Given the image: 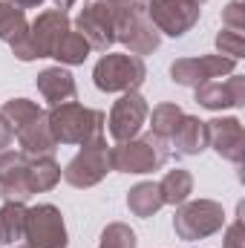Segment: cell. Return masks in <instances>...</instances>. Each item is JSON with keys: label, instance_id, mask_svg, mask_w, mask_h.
<instances>
[{"label": "cell", "instance_id": "9a60e30c", "mask_svg": "<svg viewBox=\"0 0 245 248\" xmlns=\"http://www.w3.org/2000/svg\"><path fill=\"white\" fill-rule=\"evenodd\" d=\"M196 104L205 110H234L245 104V75H231L225 81H205L196 87Z\"/></svg>", "mask_w": 245, "mask_h": 248}, {"label": "cell", "instance_id": "30bf717a", "mask_svg": "<svg viewBox=\"0 0 245 248\" xmlns=\"http://www.w3.org/2000/svg\"><path fill=\"white\" fill-rule=\"evenodd\" d=\"M150 23L159 29V35L182 38L199 23V6L190 0H150L144 6Z\"/></svg>", "mask_w": 245, "mask_h": 248}, {"label": "cell", "instance_id": "e575fe53", "mask_svg": "<svg viewBox=\"0 0 245 248\" xmlns=\"http://www.w3.org/2000/svg\"><path fill=\"white\" fill-rule=\"evenodd\" d=\"M12 248H32L29 243H17V246H12Z\"/></svg>", "mask_w": 245, "mask_h": 248}, {"label": "cell", "instance_id": "f546056e", "mask_svg": "<svg viewBox=\"0 0 245 248\" xmlns=\"http://www.w3.org/2000/svg\"><path fill=\"white\" fill-rule=\"evenodd\" d=\"M12 141H15V130H12V124L0 116V150H9Z\"/></svg>", "mask_w": 245, "mask_h": 248}, {"label": "cell", "instance_id": "ac0fdd59", "mask_svg": "<svg viewBox=\"0 0 245 248\" xmlns=\"http://www.w3.org/2000/svg\"><path fill=\"white\" fill-rule=\"evenodd\" d=\"M168 144L179 156H199L208 147V124L202 119H196V116H182V122L173 130Z\"/></svg>", "mask_w": 245, "mask_h": 248}, {"label": "cell", "instance_id": "8fae6325", "mask_svg": "<svg viewBox=\"0 0 245 248\" xmlns=\"http://www.w3.org/2000/svg\"><path fill=\"white\" fill-rule=\"evenodd\" d=\"M147 113H150L147 98H144L138 90H133V93H122V98L113 104L110 119H107V130H110L113 141L122 144V141L136 139V136L141 133L144 122H147Z\"/></svg>", "mask_w": 245, "mask_h": 248}, {"label": "cell", "instance_id": "ba28073f", "mask_svg": "<svg viewBox=\"0 0 245 248\" xmlns=\"http://www.w3.org/2000/svg\"><path fill=\"white\" fill-rule=\"evenodd\" d=\"M116 44H124L130 55H150L159 49L162 35L150 23L144 6H119V23H116Z\"/></svg>", "mask_w": 245, "mask_h": 248}, {"label": "cell", "instance_id": "4fadbf2b", "mask_svg": "<svg viewBox=\"0 0 245 248\" xmlns=\"http://www.w3.org/2000/svg\"><path fill=\"white\" fill-rule=\"evenodd\" d=\"M29 156L23 150H0V196L3 202H29L32 187L26 179Z\"/></svg>", "mask_w": 245, "mask_h": 248}, {"label": "cell", "instance_id": "7402d4cb", "mask_svg": "<svg viewBox=\"0 0 245 248\" xmlns=\"http://www.w3.org/2000/svg\"><path fill=\"white\" fill-rule=\"evenodd\" d=\"M159 193H162L165 205H182V202H187L190 193H193V176H190V170H184V168L168 170L165 179L159 182Z\"/></svg>", "mask_w": 245, "mask_h": 248}, {"label": "cell", "instance_id": "4316f807", "mask_svg": "<svg viewBox=\"0 0 245 248\" xmlns=\"http://www.w3.org/2000/svg\"><path fill=\"white\" fill-rule=\"evenodd\" d=\"M216 49H219V55L240 61V58H243V52H245L243 32H234V29H219V35H216Z\"/></svg>", "mask_w": 245, "mask_h": 248}, {"label": "cell", "instance_id": "603a6c76", "mask_svg": "<svg viewBox=\"0 0 245 248\" xmlns=\"http://www.w3.org/2000/svg\"><path fill=\"white\" fill-rule=\"evenodd\" d=\"M182 116H184V110L179 104H170V101L156 104V107L147 113V119H150V133L159 136V139H165V141H170V136H173V130L179 127Z\"/></svg>", "mask_w": 245, "mask_h": 248}, {"label": "cell", "instance_id": "d4e9b609", "mask_svg": "<svg viewBox=\"0 0 245 248\" xmlns=\"http://www.w3.org/2000/svg\"><path fill=\"white\" fill-rule=\"evenodd\" d=\"M41 113H44V107H38V104L29 101V98H9V101L0 107V116L12 124V130L29 124L35 116H41Z\"/></svg>", "mask_w": 245, "mask_h": 248}, {"label": "cell", "instance_id": "83f0119b", "mask_svg": "<svg viewBox=\"0 0 245 248\" xmlns=\"http://www.w3.org/2000/svg\"><path fill=\"white\" fill-rule=\"evenodd\" d=\"M222 26L234 29V32H243L245 29V3L243 0H231L222 9Z\"/></svg>", "mask_w": 245, "mask_h": 248}, {"label": "cell", "instance_id": "4dcf8cb0", "mask_svg": "<svg viewBox=\"0 0 245 248\" xmlns=\"http://www.w3.org/2000/svg\"><path fill=\"white\" fill-rule=\"evenodd\" d=\"M17 9H20V6H17L15 0H0V23H3L12 12H17Z\"/></svg>", "mask_w": 245, "mask_h": 248}, {"label": "cell", "instance_id": "f1b7e54d", "mask_svg": "<svg viewBox=\"0 0 245 248\" xmlns=\"http://www.w3.org/2000/svg\"><path fill=\"white\" fill-rule=\"evenodd\" d=\"M243 211L245 205H240V217L225 228V240H222V248H245V222H243Z\"/></svg>", "mask_w": 245, "mask_h": 248}, {"label": "cell", "instance_id": "52a82bcc", "mask_svg": "<svg viewBox=\"0 0 245 248\" xmlns=\"http://www.w3.org/2000/svg\"><path fill=\"white\" fill-rule=\"evenodd\" d=\"M116 23H119V6L107 0H92L78 12L75 32L84 35L90 49L110 52V46L116 44Z\"/></svg>", "mask_w": 245, "mask_h": 248}, {"label": "cell", "instance_id": "d6a6232c", "mask_svg": "<svg viewBox=\"0 0 245 248\" xmlns=\"http://www.w3.org/2000/svg\"><path fill=\"white\" fill-rule=\"evenodd\" d=\"M15 3H17V6H20L23 12H26V9H38V6H41L44 0H15Z\"/></svg>", "mask_w": 245, "mask_h": 248}, {"label": "cell", "instance_id": "8992f818", "mask_svg": "<svg viewBox=\"0 0 245 248\" xmlns=\"http://www.w3.org/2000/svg\"><path fill=\"white\" fill-rule=\"evenodd\" d=\"M110 170H113L110 147H107V139L101 136V139H92V141L81 144V150L69 159V165L61 170V176L63 182H69L72 187H92Z\"/></svg>", "mask_w": 245, "mask_h": 248}, {"label": "cell", "instance_id": "277c9868", "mask_svg": "<svg viewBox=\"0 0 245 248\" xmlns=\"http://www.w3.org/2000/svg\"><path fill=\"white\" fill-rule=\"evenodd\" d=\"M144 61L130 52H104L92 69V84L101 93H133L144 84Z\"/></svg>", "mask_w": 245, "mask_h": 248}, {"label": "cell", "instance_id": "7a4b0ae2", "mask_svg": "<svg viewBox=\"0 0 245 248\" xmlns=\"http://www.w3.org/2000/svg\"><path fill=\"white\" fill-rule=\"evenodd\" d=\"M72 29V20L69 15L61 9H46L41 12L32 23H29V32L12 44V55L17 61H38V58H52L55 46L61 44V38Z\"/></svg>", "mask_w": 245, "mask_h": 248}, {"label": "cell", "instance_id": "1f68e13d", "mask_svg": "<svg viewBox=\"0 0 245 248\" xmlns=\"http://www.w3.org/2000/svg\"><path fill=\"white\" fill-rule=\"evenodd\" d=\"M107 3H116V6H147L150 0H107Z\"/></svg>", "mask_w": 245, "mask_h": 248}, {"label": "cell", "instance_id": "44dd1931", "mask_svg": "<svg viewBox=\"0 0 245 248\" xmlns=\"http://www.w3.org/2000/svg\"><path fill=\"white\" fill-rule=\"evenodd\" d=\"M162 205L165 202H162V193H159L156 182H138L136 187L127 190V208H130V214H136L141 219L153 217Z\"/></svg>", "mask_w": 245, "mask_h": 248}, {"label": "cell", "instance_id": "d590c367", "mask_svg": "<svg viewBox=\"0 0 245 248\" xmlns=\"http://www.w3.org/2000/svg\"><path fill=\"white\" fill-rule=\"evenodd\" d=\"M190 3H196V6H202V3H205V0H190Z\"/></svg>", "mask_w": 245, "mask_h": 248}, {"label": "cell", "instance_id": "484cf974", "mask_svg": "<svg viewBox=\"0 0 245 248\" xmlns=\"http://www.w3.org/2000/svg\"><path fill=\"white\" fill-rule=\"evenodd\" d=\"M136 246H138V240H136L133 228L124 225V222H110L101 231V243H98V248H136Z\"/></svg>", "mask_w": 245, "mask_h": 248}, {"label": "cell", "instance_id": "5b68a950", "mask_svg": "<svg viewBox=\"0 0 245 248\" xmlns=\"http://www.w3.org/2000/svg\"><path fill=\"white\" fill-rule=\"evenodd\" d=\"M225 225V208L214 199H193L182 202L173 217V231L184 243H196L205 237H214Z\"/></svg>", "mask_w": 245, "mask_h": 248}, {"label": "cell", "instance_id": "9c48e42d", "mask_svg": "<svg viewBox=\"0 0 245 248\" xmlns=\"http://www.w3.org/2000/svg\"><path fill=\"white\" fill-rule=\"evenodd\" d=\"M23 240L32 248H66L69 246V234H66V225H63V214L49 202L26 208Z\"/></svg>", "mask_w": 245, "mask_h": 248}, {"label": "cell", "instance_id": "d6986e66", "mask_svg": "<svg viewBox=\"0 0 245 248\" xmlns=\"http://www.w3.org/2000/svg\"><path fill=\"white\" fill-rule=\"evenodd\" d=\"M26 179L35 193H46L61 182V165L52 156H29V168H26Z\"/></svg>", "mask_w": 245, "mask_h": 248}, {"label": "cell", "instance_id": "6da1fadb", "mask_svg": "<svg viewBox=\"0 0 245 248\" xmlns=\"http://www.w3.org/2000/svg\"><path fill=\"white\" fill-rule=\"evenodd\" d=\"M46 122H49V133H52L55 144H87L92 139H101L104 127H107V119L101 110L84 107L78 101L49 107Z\"/></svg>", "mask_w": 245, "mask_h": 248}, {"label": "cell", "instance_id": "2e32d148", "mask_svg": "<svg viewBox=\"0 0 245 248\" xmlns=\"http://www.w3.org/2000/svg\"><path fill=\"white\" fill-rule=\"evenodd\" d=\"M35 84H38V93L44 95V101H46L49 107L75 101V95H78L75 78H72V72L63 69V66H49V69H44Z\"/></svg>", "mask_w": 245, "mask_h": 248}, {"label": "cell", "instance_id": "7c38bea8", "mask_svg": "<svg viewBox=\"0 0 245 248\" xmlns=\"http://www.w3.org/2000/svg\"><path fill=\"white\" fill-rule=\"evenodd\" d=\"M237 61L225 55H199V58H176L170 63V78L179 87H199L205 81H216L222 75H234Z\"/></svg>", "mask_w": 245, "mask_h": 248}, {"label": "cell", "instance_id": "5bb4252c", "mask_svg": "<svg viewBox=\"0 0 245 248\" xmlns=\"http://www.w3.org/2000/svg\"><path fill=\"white\" fill-rule=\"evenodd\" d=\"M208 124V147L216 150V156L243 165L245 159V127L240 119L228 116V119H211Z\"/></svg>", "mask_w": 245, "mask_h": 248}, {"label": "cell", "instance_id": "ffe728a7", "mask_svg": "<svg viewBox=\"0 0 245 248\" xmlns=\"http://www.w3.org/2000/svg\"><path fill=\"white\" fill-rule=\"evenodd\" d=\"M26 231V205L23 202H3L0 208V246H17Z\"/></svg>", "mask_w": 245, "mask_h": 248}, {"label": "cell", "instance_id": "cb8c5ba5", "mask_svg": "<svg viewBox=\"0 0 245 248\" xmlns=\"http://www.w3.org/2000/svg\"><path fill=\"white\" fill-rule=\"evenodd\" d=\"M90 44L84 41V35L81 32H75V29H69L66 35L61 38V44L55 46V52H52V58L63 66H78V63H84L90 58Z\"/></svg>", "mask_w": 245, "mask_h": 248}, {"label": "cell", "instance_id": "3957f363", "mask_svg": "<svg viewBox=\"0 0 245 248\" xmlns=\"http://www.w3.org/2000/svg\"><path fill=\"white\" fill-rule=\"evenodd\" d=\"M168 159H170V144L153 133L136 136L130 141L110 147V165L119 173H136V176L153 173V170H162Z\"/></svg>", "mask_w": 245, "mask_h": 248}, {"label": "cell", "instance_id": "e0dca14e", "mask_svg": "<svg viewBox=\"0 0 245 248\" xmlns=\"http://www.w3.org/2000/svg\"><path fill=\"white\" fill-rule=\"evenodd\" d=\"M15 139H17V144H20V150H23L26 156H52L55 147H58L55 139H52V133H49L46 110H44L41 116H35L29 124L17 127V130H15Z\"/></svg>", "mask_w": 245, "mask_h": 248}, {"label": "cell", "instance_id": "836d02e7", "mask_svg": "<svg viewBox=\"0 0 245 248\" xmlns=\"http://www.w3.org/2000/svg\"><path fill=\"white\" fill-rule=\"evenodd\" d=\"M72 6H75V0H55V9H61V12L72 9Z\"/></svg>", "mask_w": 245, "mask_h": 248}]
</instances>
